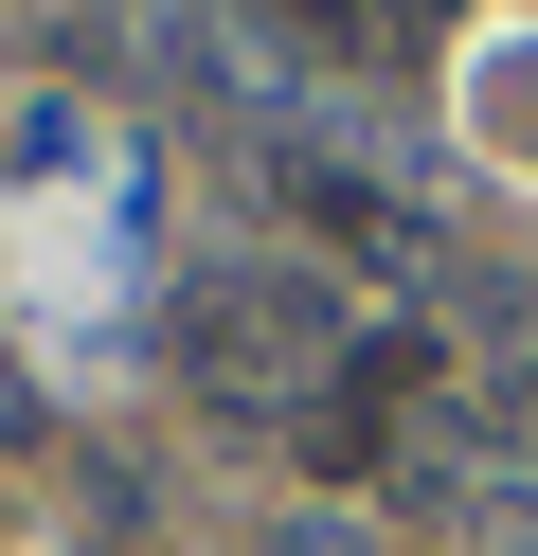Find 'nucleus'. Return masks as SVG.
Wrapping results in <instances>:
<instances>
[{
  "mask_svg": "<svg viewBox=\"0 0 538 556\" xmlns=\"http://www.w3.org/2000/svg\"><path fill=\"white\" fill-rule=\"evenodd\" d=\"M198 377L215 395H323L341 377V288L323 269H198Z\"/></svg>",
  "mask_w": 538,
  "mask_h": 556,
  "instance_id": "1",
  "label": "nucleus"
},
{
  "mask_svg": "<svg viewBox=\"0 0 538 556\" xmlns=\"http://www.w3.org/2000/svg\"><path fill=\"white\" fill-rule=\"evenodd\" d=\"M54 413H36V377H18V341H0V448H36Z\"/></svg>",
  "mask_w": 538,
  "mask_h": 556,
  "instance_id": "4",
  "label": "nucleus"
},
{
  "mask_svg": "<svg viewBox=\"0 0 538 556\" xmlns=\"http://www.w3.org/2000/svg\"><path fill=\"white\" fill-rule=\"evenodd\" d=\"M502 448L538 467V341H502Z\"/></svg>",
  "mask_w": 538,
  "mask_h": 556,
  "instance_id": "3",
  "label": "nucleus"
},
{
  "mask_svg": "<svg viewBox=\"0 0 538 556\" xmlns=\"http://www.w3.org/2000/svg\"><path fill=\"white\" fill-rule=\"evenodd\" d=\"M449 539H466V556H538V467H485V484H449Z\"/></svg>",
  "mask_w": 538,
  "mask_h": 556,
  "instance_id": "2",
  "label": "nucleus"
},
{
  "mask_svg": "<svg viewBox=\"0 0 538 556\" xmlns=\"http://www.w3.org/2000/svg\"><path fill=\"white\" fill-rule=\"evenodd\" d=\"M270 556H359V520H287V539Z\"/></svg>",
  "mask_w": 538,
  "mask_h": 556,
  "instance_id": "5",
  "label": "nucleus"
}]
</instances>
